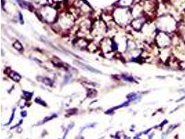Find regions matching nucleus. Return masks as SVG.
<instances>
[{"label": "nucleus", "mask_w": 185, "mask_h": 139, "mask_svg": "<svg viewBox=\"0 0 185 139\" xmlns=\"http://www.w3.org/2000/svg\"><path fill=\"white\" fill-rule=\"evenodd\" d=\"M10 77H11L12 79L14 80L15 81H19L21 79L20 75L19 74H17V72L11 71V73H10Z\"/></svg>", "instance_id": "f257e3e1"}, {"label": "nucleus", "mask_w": 185, "mask_h": 139, "mask_svg": "<svg viewBox=\"0 0 185 139\" xmlns=\"http://www.w3.org/2000/svg\"><path fill=\"white\" fill-rule=\"evenodd\" d=\"M185 99V96H183V97H182V98H180V99H178V100H177L176 102H181V101H182L183 99Z\"/></svg>", "instance_id": "7ed1b4c3"}, {"label": "nucleus", "mask_w": 185, "mask_h": 139, "mask_svg": "<svg viewBox=\"0 0 185 139\" xmlns=\"http://www.w3.org/2000/svg\"><path fill=\"white\" fill-rule=\"evenodd\" d=\"M13 45H14L15 48H16L17 50L22 51V45H21L20 43H19L18 41H16V42H15Z\"/></svg>", "instance_id": "f03ea898"}]
</instances>
